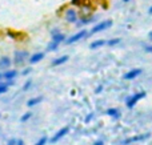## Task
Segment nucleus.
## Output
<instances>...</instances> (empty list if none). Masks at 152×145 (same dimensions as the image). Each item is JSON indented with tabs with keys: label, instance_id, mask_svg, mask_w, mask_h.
I'll return each mask as SVG.
<instances>
[{
	"label": "nucleus",
	"instance_id": "obj_12",
	"mask_svg": "<svg viewBox=\"0 0 152 145\" xmlns=\"http://www.w3.org/2000/svg\"><path fill=\"white\" fill-rule=\"evenodd\" d=\"M68 59H69V56H67V55L55 57L52 61H51V65L52 67H60V65H63V64H66L67 61H68Z\"/></svg>",
	"mask_w": 152,
	"mask_h": 145
},
{
	"label": "nucleus",
	"instance_id": "obj_35",
	"mask_svg": "<svg viewBox=\"0 0 152 145\" xmlns=\"http://www.w3.org/2000/svg\"><path fill=\"white\" fill-rule=\"evenodd\" d=\"M131 0H123V3H129Z\"/></svg>",
	"mask_w": 152,
	"mask_h": 145
},
{
	"label": "nucleus",
	"instance_id": "obj_31",
	"mask_svg": "<svg viewBox=\"0 0 152 145\" xmlns=\"http://www.w3.org/2000/svg\"><path fill=\"white\" fill-rule=\"evenodd\" d=\"M0 81H4V76H3V71H0Z\"/></svg>",
	"mask_w": 152,
	"mask_h": 145
},
{
	"label": "nucleus",
	"instance_id": "obj_27",
	"mask_svg": "<svg viewBox=\"0 0 152 145\" xmlns=\"http://www.w3.org/2000/svg\"><path fill=\"white\" fill-rule=\"evenodd\" d=\"M144 51H145V52H148V53H152V45H145Z\"/></svg>",
	"mask_w": 152,
	"mask_h": 145
},
{
	"label": "nucleus",
	"instance_id": "obj_7",
	"mask_svg": "<svg viewBox=\"0 0 152 145\" xmlns=\"http://www.w3.org/2000/svg\"><path fill=\"white\" fill-rule=\"evenodd\" d=\"M143 97H145V92H139V93H136V95H134V96H131V97H128L127 99V107H128L129 109L131 108H134L135 105H136V103L139 100H142Z\"/></svg>",
	"mask_w": 152,
	"mask_h": 145
},
{
	"label": "nucleus",
	"instance_id": "obj_24",
	"mask_svg": "<svg viewBox=\"0 0 152 145\" xmlns=\"http://www.w3.org/2000/svg\"><path fill=\"white\" fill-rule=\"evenodd\" d=\"M31 72H32V68H26L21 71V75H23V76H27V75H29Z\"/></svg>",
	"mask_w": 152,
	"mask_h": 145
},
{
	"label": "nucleus",
	"instance_id": "obj_1",
	"mask_svg": "<svg viewBox=\"0 0 152 145\" xmlns=\"http://www.w3.org/2000/svg\"><path fill=\"white\" fill-rule=\"evenodd\" d=\"M29 52L26 49H16L15 53H13V64L16 67H23L27 61L29 60Z\"/></svg>",
	"mask_w": 152,
	"mask_h": 145
},
{
	"label": "nucleus",
	"instance_id": "obj_33",
	"mask_svg": "<svg viewBox=\"0 0 152 145\" xmlns=\"http://www.w3.org/2000/svg\"><path fill=\"white\" fill-rule=\"evenodd\" d=\"M148 39H150V40H151V41H152V31L150 32V33H148Z\"/></svg>",
	"mask_w": 152,
	"mask_h": 145
},
{
	"label": "nucleus",
	"instance_id": "obj_4",
	"mask_svg": "<svg viewBox=\"0 0 152 145\" xmlns=\"http://www.w3.org/2000/svg\"><path fill=\"white\" fill-rule=\"evenodd\" d=\"M112 20H103V21H100V23H97V24H95L94 27L91 28V31H89V35H95V33H99V32H103V31H105V29H108L111 25H112Z\"/></svg>",
	"mask_w": 152,
	"mask_h": 145
},
{
	"label": "nucleus",
	"instance_id": "obj_16",
	"mask_svg": "<svg viewBox=\"0 0 152 145\" xmlns=\"http://www.w3.org/2000/svg\"><path fill=\"white\" fill-rule=\"evenodd\" d=\"M42 101H43V97H42V96H37V97H32L31 100L27 101V105H28L29 108H32V107H35V105H37V104H40Z\"/></svg>",
	"mask_w": 152,
	"mask_h": 145
},
{
	"label": "nucleus",
	"instance_id": "obj_2",
	"mask_svg": "<svg viewBox=\"0 0 152 145\" xmlns=\"http://www.w3.org/2000/svg\"><path fill=\"white\" fill-rule=\"evenodd\" d=\"M63 16H64V20H66L68 24H76V21H77L79 17H80L77 9L74 8V5H72V7H69V8H67V9L64 11Z\"/></svg>",
	"mask_w": 152,
	"mask_h": 145
},
{
	"label": "nucleus",
	"instance_id": "obj_9",
	"mask_svg": "<svg viewBox=\"0 0 152 145\" xmlns=\"http://www.w3.org/2000/svg\"><path fill=\"white\" fill-rule=\"evenodd\" d=\"M12 63H13V60L10 56H7V55L1 56V57H0V71H7V69H10Z\"/></svg>",
	"mask_w": 152,
	"mask_h": 145
},
{
	"label": "nucleus",
	"instance_id": "obj_8",
	"mask_svg": "<svg viewBox=\"0 0 152 145\" xmlns=\"http://www.w3.org/2000/svg\"><path fill=\"white\" fill-rule=\"evenodd\" d=\"M68 132H69V128H68V127H63L61 129H59L58 132H56L55 135L51 137V143H52V144H56L58 141H60L61 138H63Z\"/></svg>",
	"mask_w": 152,
	"mask_h": 145
},
{
	"label": "nucleus",
	"instance_id": "obj_13",
	"mask_svg": "<svg viewBox=\"0 0 152 145\" xmlns=\"http://www.w3.org/2000/svg\"><path fill=\"white\" fill-rule=\"evenodd\" d=\"M142 73V69L140 68H135V69H131L129 72H127L126 75H124V77L123 79L124 80H134V79H136L139 75Z\"/></svg>",
	"mask_w": 152,
	"mask_h": 145
},
{
	"label": "nucleus",
	"instance_id": "obj_19",
	"mask_svg": "<svg viewBox=\"0 0 152 145\" xmlns=\"http://www.w3.org/2000/svg\"><path fill=\"white\" fill-rule=\"evenodd\" d=\"M107 115L108 116H111V117H113V119H118V117L120 116V113H119V111L116 108H110L107 111Z\"/></svg>",
	"mask_w": 152,
	"mask_h": 145
},
{
	"label": "nucleus",
	"instance_id": "obj_29",
	"mask_svg": "<svg viewBox=\"0 0 152 145\" xmlns=\"http://www.w3.org/2000/svg\"><path fill=\"white\" fill-rule=\"evenodd\" d=\"M102 91H103V87H102V85H99V87L96 88V91H95V92H96V93H100Z\"/></svg>",
	"mask_w": 152,
	"mask_h": 145
},
{
	"label": "nucleus",
	"instance_id": "obj_26",
	"mask_svg": "<svg viewBox=\"0 0 152 145\" xmlns=\"http://www.w3.org/2000/svg\"><path fill=\"white\" fill-rule=\"evenodd\" d=\"M16 143H18L16 138H10V140L7 141V145H16Z\"/></svg>",
	"mask_w": 152,
	"mask_h": 145
},
{
	"label": "nucleus",
	"instance_id": "obj_5",
	"mask_svg": "<svg viewBox=\"0 0 152 145\" xmlns=\"http://www.w3.org/2000/svg\"><path fill=\"white\" fill-rule=\"evenodd\" d=\"M95 21H96V16L95 15H80V17H79V20L76 21L75 25L77 27V28H80V27L88 25V24L95 23Z\"/></svg>",
	"mask_w": 152,
	"mask_h": 145
},
{
	"label": "nucleus",
	"instance_id": "obj_10",
	"mask_svg": "<svg viewBox=\"0 0 152 145\" xmlns=\"http://www.w3.org/2000/svg\"><path fill=\"white\" fill-rule=\"evenodd\" d=\"M44 57H45V53L44 52H35V53H32V55L29 56L28 63L31 64V65H34V64L40 63V61H42Z\"/></svg>",
	"mask_w": 152,
	"mask_h": 145
},
{
	"label": "nucleus",
	"instance_id": "obj_11",
	"mask_svg": "<svg viewBox=\"0 0 152 145\" xmlns=\"http://www.w3.org/2000/svg\"><path fill=\"white\" fill-rule=\"evenodd\" d=\"M19 75V72L13 68H10L7 71H3V76H4V80L5 81H10V80H15L16 76Z\"/></svg>",
	"mask_w": 152,
	"mask_h": 145
},
{
	"label": "nucleus",
	"instance_id": "obj_32",
	"mask_svg": "<svg viewBox=\"0 0 152 145\" xmlns=\"http://www.w3.org/2000/svg\"><path fill=\"white\" fill-rule=\"evenodd\" d=\"M16 145H24V141H23V140H18V143H16Z\"/></svg>",
	"mask_w": 152,
	"mask_h": 145
},
{
	"label": "nucleus",
	"instance_id": "obj_6",
	"mask_svg": "<svg viewBox=\"0 0 152 145\" xmlns=\"http://www.w3.org/2000/svg\"><path fill=\"white\" fill-rule=\"evenodd\" d=\"M51 40H53L58 44H61V43H66L67 36L63 32H60L59 28H53V29H51Z\"/></svg>",
	"mask_w": 152,
	"mask_h": 145
},
{
	"label": "nucleus",
	"instance_id": "obj_36",
	"mask_svg": "<svg viewBox=\"0 0 152 145\" xmlns=\"http://www.w3.org/2000/svg\"><path fill=\"white\" fill-rule=\"evenodd\" d=\"M0 116H1V115H0Z\"/></svg>",
	"mask_w": 152,
	"mask_h": 145
},
{
	"label": "nucleus",
	"instance_id": "obj_20",
	"mask_svg": "<svg viewBox=\"0 0 152 145\" xmlns=\"http://www.w3.org/2000/svg\"><path fill=\"white\" fill-rule=\"evenodd\" d=\"M31 117H32V112H26V113L20 117V121L21 123H27L28 120H31Z\"/></svg>",
	"mask_w": 152,
	"mask_h": 145
},
{
	"label": "nucleus",
	"instance_id": "obj_25",
	"mask_svg": "<svg viewBox=\"0 0 152 145\" xmlns=\"http://www.w3.org/2000/svg\"><path fill=\"white\" fill-rule=\"evenodd\" d=\"M71 4L72 5H83L84 3H83V0H72Z\"/></svg>",
	"mask_w": 152,
	"mask_h": 145
},
{
	"label": "nucleus",
	"instance_id": "obj_21",
	"mask_svg": "<svg viewBox=\"0 0 152 145\" xmlns=\"http://www.w3.org/2000/svg\"><path fill=\"white\" fill-rule=\"evenodd\" d=\"M120 41H121V39H119V37H116V39H110L107 41V45H110V47H115V45H118Z\"/></svg>",
	"mask_w": 152,
	"mask_h": 145
},
{
	"label": "nucleus",
	"instance_id": "obj_17",
	"mask_svg": "<svg viewBox=\"0 0 152 145\" xmlns=\"http://www.w3.org/2000/svg\"><path fill=\"white\" fill-rule=\"evenodd\" d=\"M59 45L60 44H58V43H55L53 40H51V41L47 44V52H55V51H58Z\"/></svg>",
	"mask_w": 152,
	"mask_h": 145
},
{
	"label": "nucleus",
	"instance_id": "obj_28",
	"mask_svg": "<svg viewBox=\"0 0 152 145\" xmlns=\"http://www.w3.org/2000/svg\"><path fill=\"white\" fill-rule=\"evenodd\" d=\"M92 117H94V113H91V115H88V116L86 117V123H89L92 120Z\"/></svg>",
	"mask_w": 152,
	"mask_h": 145
},
{
	"label": "nucleus",
	"instance_id": "obj_18",
	"mask_svg": "<svg viewBox=\"0 0 152 145\" xmlns=\"http://www.w3.org/2000/svg\"><path fill=\"white\" fill-rule=\"evenodd\" d=\"M11 85L8 84V81H0V95H4V93L8 92V89H10Z\"/></svg>",
	"mask_w": 152,
	"mask_h": 145
},
{
	"label": "nucleus",
	"instance_id": "obj_23",
	"mask_svg": "<svg viewBox=\"0 0 152 145\" xmlns=\"http://www.w3.org/2000/svg\"><path fill=\"white\" fill-rule=\"evenodd\" d=\"M47 141H48L47 137H42L36 144H34V145H45V144H47Z\"/></svg>",
	"mask_w": 152,
	"mask_h": 145
},
{
	"label": "nucleus",
	"instance_id": "obj_30",
	"mask_svg": "<svg viewBox=\"0 0 152 145\" xmlns=\"http://www.w3.org/2000/svg\"><path fill=\"white\" fill-rule=\"evenodd\" d=\"M94 145H104V143H103L102 140H97V141H96V143H95Z\"/></svg>",
	"mask_w": 152,
	"mask_h": 145
},
{
	"label": "nucleus",
	"instance_id": "obj_3",
	"mask_svg": "<svg viewBox=\"0 0 152 145\" xmlns=\"http://www.w3.org/2000/svg\"><path fill=\"white\" fill-rule=\"evenodd\" d=\"M88 35H89V32L87 31V29H80V31L76 32V33H74L72 36L67 37L66 44H68V45L75 44V43H77V41H80V40H83V39H86V37H88Z\"/></svg>",
	"mask_w": 152,
	"mask_h": 145
},
{
	"label": "nucleus",
	"instance_id": "obj_15",
	"mask_svg": "<svg viewBox=\"0 0 152 145\" xmlns=\"http://www.w3.org/2000/svg\"><path fill=\"white\" fill-rule=\"evenodd\" d=\"M105 44H107V41H105V40L97 39V40H95V41H92L91 44H89V48H91V49H97V48L103 47V45H105Z\"/></svg>",
	"mask_w": 152,
	"mask_h": 145
},
{
	"label": "nucleus",
	"instance_id": "obj_14",
	"mask_svg": "<svg viewBox=\"0 0 152 145\" xmlns=\"http://www.w3.org/2000/svg\"><path fill=\"white\" fill-rule=\"evenodd\" d=\"M150 137V135H140V136H135V137H131V138H128V140H126L124 141V145H128V144H131V143H136V141H143V140H145V138H148Z\"/></svg>",
	"mask_w": 152,
	"mask_h": 145
},
{
	"label": "nucleus",
	"instance_id": "obj_22",
	"mask_svg": "<svg viewBox=\"0 0 152 145\" xmlns=\"http://www.w3.org/2000/svg\"><path fill=\"white\" fill-rule=\"evenodd\" d=\"M31 87H32V80H31V79H28L26 83H24V85H23V88H21V89H23L24 92H27V91H28Z\"/></svg>",
	"mask_w": 152,
	"mask_h": 145
},
{
	"label": "nucleus",
	"instance_id": "obj_34",
	"mask_svg": "<svg viewBox=\"0 0 152 145\" xmlns=\"http://www.w3.org/2000/svg\"><path fill=\"white\" fill-rule=\"evenodd\" d=\"M148 13H150V15H152V5L150 7V9H148Z\"/></svg>",
	"mask_w": 152,
	"mask_h": 145
}]
</instances>
